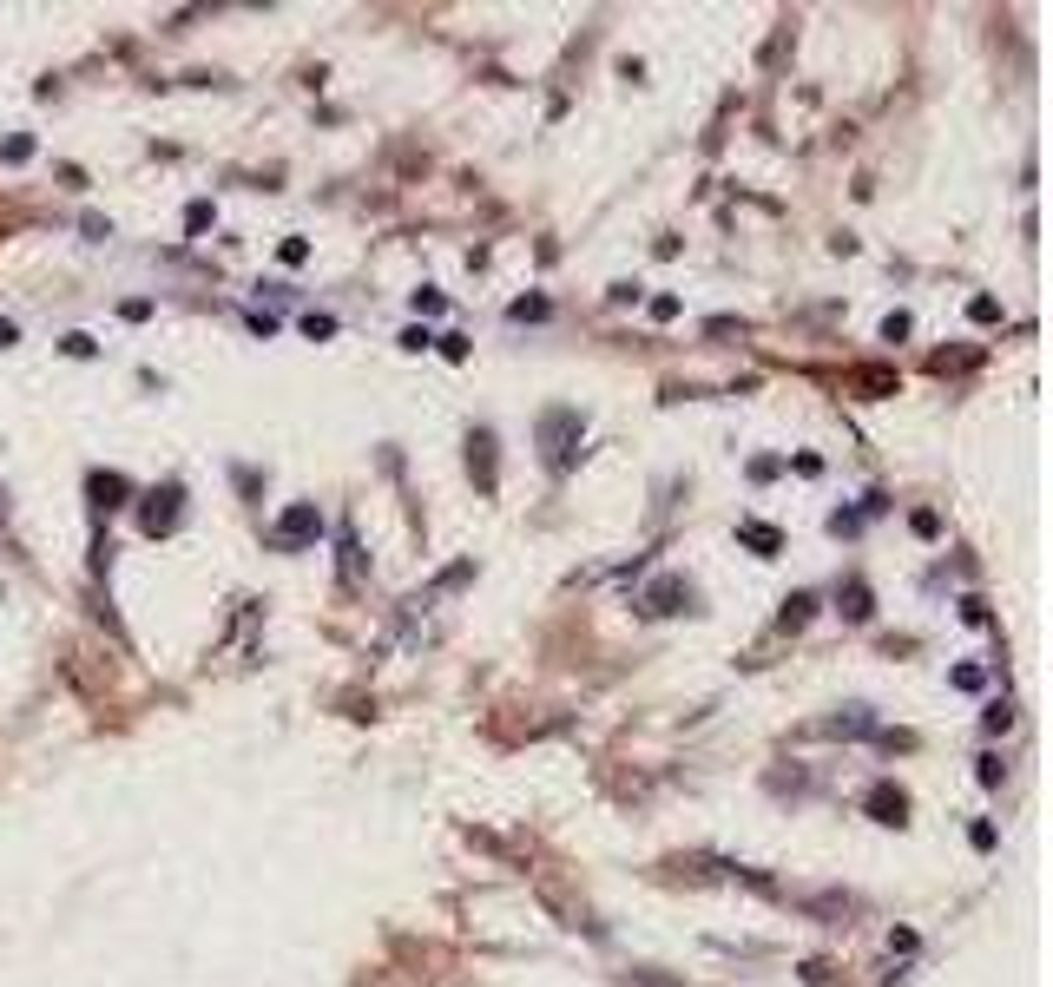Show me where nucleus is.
<instances>
[{"mask_svg": "<svg viewBox=\"0 0 1053 987\" xmlns=\"http://www.w3.org/2000/svg\"><path fill=\"white\" fill-rule=\"evenodd\" d=\"M678 599H692V593H685L678 580H665V586H652V593H645V606H652V612H678Z\"/></svg>", "mask_w": 1053, "mask_h": 987, "instance_id": "3", "label": "nucleus"}, {"mask_svg": "<svg viewBox=\"0 0 1053 987\" xmlns=\"http://www.w3.org/2000/svg\"><path fill=\"white\" fill-rule=\"evenodd\" d=\"M869 810H876L882 823H902V810H909V797H902V790H876V797H869Z\"/></svg>", "mask_w": 1053, "mask_h": 987, "instance_id": "2", "label": "nucleus"}, {"mask_svg": "<svg viewBox=\"0 0 1053 987\" xmlns=\"http://www.w3.org/2000/svg\"><path fill=\"white\" fill-rule=\"evenodd\" d=\"M303 533H316V507H290V520L277 527V540L290 547V540H303Z\"/></svg>", "mask_w": 1053, "mask_h": 987, "instance_id": "1", "label": "nucleus"}]
</instances>
